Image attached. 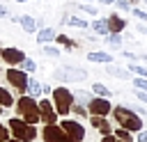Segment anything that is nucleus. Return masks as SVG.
I'll use <instances>...</instances> for the list:
<instances>
[{
    "instance_id": "f257e3e1",
    "label": "nucleus",
    "mask_w": 147,
    "mask_h": 142,
    "mask_svg": "<svg viewBox=\"0 0 147 142\" xmlns=\"http://www.w3.org/2000/svg\"><path fill=\"white\" fill-rule=\"evenodd\" d=\"M113 119H115L122 128H126V131H131V133H138V131L142 128V117H140L136 110H131L129 105H115V108H113Z\"/></svg>"
},
{
    "instance_id": "f03ea898",
    "label": "nucleus",
    "mask_w": 147,
    "mask_h": 142,
    "mask_svg": "<svg viewBox=\"0 0 147 142\" xmlns=\"http://www.w3.org/2000/svg\"><path fill=\"white\" fill-rule=\"evenodd\" d=\"M14 105H16V112H18V117H21L23 121H28V124L41 121V117H39V103H37V98H32L30 94H23Z\"/></svg>"
},
{
    "instance_id": "7ed1b4c3",
    "label": "nucleus",
    "mask_w": 147,
    "mask_h": 142,
    "mask_svg": "<svg viewBox=\"0 0 147 142\" xmlns=\"http://www.w3.org/2000/svg\"><path fill=\"white\" fill-rule=\"evenodd\" d=\"M7 126H9V133L21 142H34L37 140V124H28L21 117H11Z\"/></svg>"
},
{
    "instance_id": "20e7f679",
    "label": "nucleus",
    "mask_w": 147,
    "mask_h": 142,
    "mask_svg": "<svg viewBox=\"0 0 147 142\" xmlns=\"http://www.w3.org/2000/svg\"><path fill=\"white\" fill-rule=\"evenodd\" d=\"M51 101H53V105H55V112H57L60 117H67V115L71 112V105H74V92L67 89L64 85H60V87H55V89L51 92Z\"/></svg>"
},
{
    "instance_id": "39448f33",
    "label": "nucleus",
    "mask_w": 147,
    "mask_h": 142,
    "mask_svg": "<svg viewBox=\"0 0 147 142\" xmlns=\"http://www.w3.org/2000/svg\"><path fill=\"white\" fill-rule=\"evenodd\" d=\"M53 78L60 82H83L87 80V71L80 66H71V64H62L53 71Z\"/></svg>"
},
{
    "instance_id": "423d86ee",
    "label": "nucleus",
    "mask_w": 147,
    "mask_h": 142,
    "mask_svg": "<svg viewBox=\"0 0 147 142\" xmlns=\"http://www.w3.org/2000/svg\"><path fill=\"white\" fill-rule=\"evenodd\" d=\"M5 78H7V82L16 89V92H21V94H25V89H28V80H30V76L21 69V66H9L7 71H5Z\"/></svg>"
},
{
    "instance_id": "0eeeda50",
    "label": "nucleus",
    "mask_w": 147,
    "mask_h": 142,
    "mask_svg": "<svg viewBox=\"0 0 147 142\" xmlns=\"http://www.w3.org/2000/svg\"><path fill=\"white\" fill-rule=\"evenodd\" d=\"M41 137H44V142H74V140L64 133V128L57 126V124H46V126L41 128Z\"/></svg>"
},
{
    "instance_id": "6e6552de",
    "label": "nucleus",
    "mask_w": 147,
    "mask_h": 142,
    "mask_svg": "<svg viewBox=\"0 0 147 142\" xmlns=\"http://www.w3.org/2000/svg\"><path fill=\"white\" fill-rule=\"evenodd\" d=\"M28 55L23 53V48H16V46H7V48H0V60L9 66H18Z\"/></svg>"
},
{
    "instance_id": "1a4fd4ad",
    "label": "nucleus",
    "mask_w": 147,
    "mask_h": 142,
    "mask_svg": "<svg viewBox=\"0 0 147 142\" xmlns=\"http://www.w3.org/2000/svg\"><path fill=\"white\" fill-rule=\"evenodd\" d=\"M87 112L90 115H99V117H106L113 112V105H110V98H103V96H92L90 103H87Z\"/></svg>"
},
{
    "instance_id": "9d476101",
    "label": "nucleus",
    "mask_w": 147,
    "mask_h": 142,
    "mask_svg": "<svg viewBox=\"0 0 147 142\" xmlns=\"http://www.w3.org/2000/svg\"><path fill=\"white\" fill-rule=\"evenodd\" d=\"M60 126L64 128V133H67L74 142H83V140H85V126H83L80 121H76V119H62Z\"/></svg>"
},
{
    "instance_id": "9b49d317",
    "label": "nucleus",
    "mask_w": 147,
    "mask_h": 142,
    "mask_svg": "<svg viewBox=\"0 0 147 142\" xmlns=\"http://www.w3.org/2000/svg\"><path fill=\"white\" fill-rule=\"evenodd\" d=\"M39 117L44 124H55L57 121V112H55V105L51 98H39Z\"/></svg>"
},
{
    "instance_id": "f8f14e48",
    "label": "nucleus",
    "mask_w": 147,
    "mask_h": 142,
    "mask_svg": "<svg viewBox=\"0 0 147 142\" xmlns=\"http://www.w3.org/2000/svg\"><path fill=\"white\" fill-rule=\"evenodd\" d=\"M9 21L11 23H18L23 27V32H28V34H37V21H34V16L21 14V16H9Z\"/></svg>"
},
{
    "instance_id": "ddd939ff",
    "label": "nucleus",
    "mask_w": 147,
    "mask_h": 142,
    "mask_svg": "<svg viewBox=\"0 0 147 142\" xmlns=\"http://www.w3.org/2000/svg\"><path fill=\"white\" fill-rule=\"evenodd\" d=\"M106 23H108L110 32H124V30H126V18H124V16H119L117 11H110V14H108V18H106Z\"/></svg>"
},
{
    "instance_id": "4468645a",
    "label": "nucleus",
    "mask_w": 147,
    "mask_h": 142,
    "mask_svg": "<svg viewBox=\"0 0 147 142\" xmlns=\"http://www.w3.org/2000/svg\"><path fill=\"white\" fill-rule=\"evenodd\" d=\"M55 37H57V30L55 27H51V25H44V27H39L37 30V44H51V41H55Z\"/></svg>"
},
{
    "instance_id": "2eb2a0df",
    "label": "nucleus",
    "mask_w": 147,
    "mask_h": 142,
    "mask_svg": "<svg viewBox=\"0 0 147 142\" xmlns=\"http://www.w3.org/2000/svg\"><path fill=\"white\" fill-rule=\"evenodd\" d=\"M90 124H92L94 128H99V133H101V135H110V133H113V126H110V121H108L106 117L90 115Z\"/></svg>"
},
{
    "instance_id": "dca6fc26",
    "label": "nucleus",
    "mask_w": 147,
    "mask_h": 142,
    "mask_svg": "<svg viewBox=\"0 0 147 142\" xmlns=\"http://www.w3.org/2000/svg\"><path fill=\"white\" fill-rule=\"evenodd\" d=\"M106 73L113 76V78H119V80H131V71L129 69H122V66H115L113 62L106 64Z\"/></svg>"
},
{
    "instance_id": "f3484780",
    "label": "nucleus",
    "mask_w": 147,
    "mask_h": 142,
    "mask_svg": "<svg viewBox=\"0 0 147 142\" xmlns=\"http://www.w3.org/2000/svg\"><path fill=\"white\" fill-rule=\"evenodd\" d=\"M90 27H92V32H94L96 37H106V34L110 32V27H108V23H106V18H92V23H90Z\"/></svg>"
},
{
    "instance_id": "a211bd4d",
    "label": "nucleus",
    "mask_w": 147,
    "mask_h": 142,
    "mask_svg": "<svg viewBox=\"0 0 147 142\" xmlns=\"http://www.w3.org/2000/svg\"><path fill=\"white\" fill-rule=\"evenodd\" d=\"M87 60L90 62H99V64H110L113 62V55L106 53V50H90L87 53Z\"/></svg>"
},
{
    "instance_id": "6ab92c4d",
    "label": "nucleus",
    "mask_w": 147,
    "mask_h": 142,
    "mask_svg": "<svg viewBox=\"0 0 147 142\" xmlns=\"http://www.w3.org/2000/svg\"><path fill=\"white\" fill-rule=\"evenodd\" d=\"M74 9H80V11H83L85 16H90V18H96V16H99V7H96L94 2H76Z\"/></svg>"
},
{
    "instance_id": "aec40b11",
    "label": "nucleus",
    "mask_w": 147,
    "mask_h": 142,
    "mask_svg": "<svg viewBox=\"0 0 147 142\" xmlns=\"http://www.w3.org/2000/svg\"><path fill=\"white\" fill-rule=\"evenodd\" d=\"M25 94H30L32 98H39V96H41V82H39L37 78H30V80H28V89H25Z\"/></svg>"
},
{
    "instance_id": "412c9836",
    "label": "nucleus",
    "mask_w": 147,
    "mask_h": 142,
    "mask_svg": "<svg viewBox=\"0 0 147 142\" xmlns=\"http://www.w3.org/2000/svg\"><path fill=\"white\" fill-rule=\"evenodd\" d=\"M55 44H60V46H64V50H74L78 44L71 39V37H67V34H62V32H57V37H55Z\"/></svg>"
},
{
    "instance_id": "4be33fe9",
    "label": "nucleus",
    "mask_w": 147,
    "mask_h": 142,
    "mask_svg": "<svg viewBox=\"0 0 147 142\" xmlns=\"http://www.w3.org/2000/svg\"><path fill=\"white\" fill-rule=\"evenodd\" d=\"M113 135L117 137V142H136V137H133V133L131 131H126V128H117V131H113Z\"/></svg>"
},
{
    "instance_id": "5701e85b",
    "label": "nucleus",
    "mask_w": 147,
    "mask_h": 142,
    "mask_svg": "<svg viewBox=\"0 0 147 142\" xmlns=\"http://www.w3.org/2000/svg\"><path fill=\"white\" fill-rule=\"evenodd\" d=\"M67 25H71V27H78V30H87L90 27V23L83 18V16H69V21H67Z\"/></svg>"
},
{
    "instance_id": "b1692460",
    "label": "nucleus",
    "mask_w": 147,
    "mask_h": 142,
    "mask_svg": "<svg viewBox=\"0 0 147 142\" xmlns=\"http://www.w3.org/2000/svg\"><path fill=\"white\" fill-rule=\"evenodd\" d=\"M16 101H14V96H11V92L9 89H5V87H0V105L2 108H11Z\"/></svg>"
},
{
    "instance_id": "393cba45",
    "label": "nucleus",
    "mask_w": 147,
    "mask_h": 142,
    "mask_svg": "<svg viewBox=\"0 0 147 142\" xmlns=\"http://www.w3.org/2000/svg\"><path fill=\"white\" fill-rule=\"evenodd\" d=\"M122 41H124V37H122V32H108L106 34V44L108 46H122Z\"/></svg>"
},
{
    "instance_id": "a878e982",
    "label": "nucleus",
    "mask_w": 147,
    "mask_h": 142,
    "mask_svg": "<svg viewBox=\"0 0 147 142\" xmlns=\"http://www.w3.org/2000/svg\"><path fill=\"white\" fill-rule=\"evenodd\" d=\"M90 98H92V92H85V89H74V101H78V103L87 105V103H90Z\"/></svg>"
},
{
    "instance_id": "bb28decb",
    "label": "nucleus",
    "mask_w": 147,
    "mask_h": 142,
    "mask_svg": "<svg viewBox=\"0 0 147 142\" xmlns=\"http://www.w3.org/2000/svg\"><path fill=\"white\" fill-rule=\"evenodd\" d=\"M92 92L96 94V96H103V98H110V89L103 85V82H94L92 85Z\"/></svg>"
},
{
    "instance_id": "cd10ccee",
    "label": "nucleus",
    "mask_w": 147,
    "mask_h": 142,
    "mask_svg": "<svg viewBox=\"0 0 147 142\" xmlns=\"http://www.w3.org/2000/svg\"><path fill=\"white\" fill-rule=\"evenodd\" d=\"M18 66H21L25 73H34V71H37V62H34V60H30V57H25Z\"/></svg>"
},
{
    "instance_id": "c85d7f7f",
    "label": "nucleus",
    "mask_w": 147,
    "mask_h": 142,
    "mask_svg": "<svg viewBox=\"0 0 147 142\" xmlns=\"http://www.w3.org/2000/svg\"><path fill=\"white\" fill-rule=\"evenodd\" d=\"M41 50H44V55H46V57H55V60L60 57V48H57V46H51V44H44V48H41Z\"/></svg>"
},
{
    "instance_id": "c756f323",
    "label": "nucleus",
    "mask_w": 147,
    "mask_h": 142,
    "mask_svg": "<svg viewBox=\"0 0 147 142\" xmlns=\"http://www.w3.org/2000/svg\"><path fill=\"white\" fill-rule=\"evenodd\" d=\"M71 112H74L76 117H90V112H87V108H85L83 103H76V101H74V105H71Z\"/></svg>"
},
{
    "instance_id": "7c9ffc66",
    "label": "nucleus",
    "mask_w": 147,
    "mask_h": 142,
    "mask_svg": "<svg viewBox=\"0 0 147 142\" xmlns=\"http://www.w3.org/2000/svg\"><path fill=\"white\" fill-rule=\"evenodd\" d=\"M129 71L131 73H136V76H142V78H147V66H142V64H129Z\"/></svg>"
},
{
    "instance_id": "2f4dec72",
    "label": "nucleus",
    "mask_w": 147,
    "mask_h": 142,
    "mask_svg": "<svg viewBox=\"0 0 147 142\" xmlns=\"http://www.w3.org/2000/svg\"><path fill=\"white\" fill-rule=\"evenodd\" d=\"M131 82H133V87H136V89H142V92H147V78H142V76H136V78H131Z\"/></svg>"
},
{
    "instance_id": "473e14b6",
    "label": "nucleus",
    "mask_w": 147,
    "mask_h": 142,
    "mask_svg": "<svg viewBox=\"0 0 147 142\" xmlns=\"http://www.w3.org/2000/svg\"><path fill=\"white\" fill-rule=\"evenodd\" d=\"M131 14H133L136 18H140V21H145V23H147V11H142L140 7H131Z\"/></svg>"
},
{
    "instance_id": "72a5a7b5",
    "label": "nucleus",
    "mask_w": 147,
    "mask_h": 142,
    "mask_svg": "<svg viewBox=\"0 0 147 142\" xmlns=\"http://www.w3.org/2000/svg\"><path fill=\"white\" fill-rule=\"evenodd\" d=\"M115 7L122 9V11H131V2L129 0H115Z\"/></svg>"
},
{
    "instance_id": "f704fd0d",
    "label": "nucleus",
    "mask_w": 147,
    "mask_h": 142,
    "mask_svg": "<svg viewBox=\"0 0 147 142\" xmlns=\"http://www.w3.org/2000/svg\"><path fill=\"white\" fill-rule=\"evenodd\" d=\"M9 126H5L2 121H0V142H5V140H9Z\"/></svg>"
},
{
    "instance_id": "c9c22d12",
    "label": "nucleus",
    "mask_w": 147,
    "mask_h": 142,
    "mask_svg": "<svg viewBox=\"0 0 147 142\" xmlns=\"http://www.w3.org/2000/svg\"><path fill=\"white\" fill-rule=\"evenodd\" d=\"M136 142H147V131H145V128H140V131H138V135H136Z\"/></svg>"
},
{
    "instance_id": "e433bc0d",
    "label": "nucleus",
    "mask_w": 147,
    "mask_h": 142,
    "mask_svg": "<svg viewBox=\"0 0 147 142\" xmlns=\"http://www.w3.org/2000/svg\"><path fill=\"white\" fill-rule=\"evenodd\" d=\"M136 98H138L140 103H147V92H142V89H136Z\"/></svg>"
},
{
    "instance_id": "4c0bfd02",
    "label": "nucleus",
    "mask_w": 147,
    "mask_h": 142,
    "mask_svg": "<svg viewBox=\"0 0 147 142\" xmlns=\"http://www.w3.org/2000/svg\"><path fill=\"white\" fill-rule=\"evenodd\" d=\"M122 57H126V60H131V62L138 60V55H136V53H129V50H122Z\"/></svg>"
},
{
    "instance_id": "58836bf2",
    "label": "nucleus",
    "mask_w": 147,
    "mask_h": 142,
    "mask_svg": "<svg viewBox=\"0 0 147 142\" xmlns=\"http://www.w3.org/2000/svg\"><path fill=\"white\" fill-rule=\"evenodd\" d=\"M0 18H9V9H7V5H2V2H0Z\"/></svg>"
},
{
    "instance_id": "ea45409f",
    "label": "nucleus",
    "mask_w": 147,
    "mask_h": 142,
    "mask_svg": "<svg viewBox=\"0 0 147 142\" xmlns=\"http://www.w3.org/2000/svg\"><path fill=\"white\" fill-rule=\"evenodd\" d=\"M101 142H117V137L110 133V135H103V137H101Z\"/></svg>"
},
{
    "instance_id": "a19ab883",
    "label": "nucleus",
    "mask_w": 147,
    "mask_h": 142,
    "mask_svg": "<svg viewBox=\"0 0 147 142\" xmlns=\"http://www.w3.org/2000/svg\"><path fill=\"white\" fill-rule=\"evenodd\" d=\"M136 30H138V32H140V34H147V25H145V23H142V25H138V27H136Z\"/></svg>"
},
{
    "instance_id": "79ce46f5",
    "label": "nucleus",
    "mask_w": 147,
    "mask_h": 142,
    "mask_svg": "<svg viewBox=\"0 0 147 142\" xmlns=\"http://www.w3.org/2000/svg\"><path fill=\"white\" fill-rule=\"evenodd\" d=\"M96 2H101V5H115V0H96Z\"/></svg>"
},
{
    "instance_id": "37998d69",
    "label": "nucleus",
    "mask_w": 147,
    "mask_h": 142,
    "mask_svg": "<svg viewBox=\"0 0 147 142\" xmlns=\"http://www.w3.org/2000/svg\"><path fill=\"white\" fill-rule=\"evenodd\" d=\"M129 2H131V7H138V5L142 2V0H129Z\"/></svg>"
},
{
    "instance_id": "c03bdc74",
    "label": "nucleus",
    "mask_w": 147,
    "mask_h": 142,
    "mask_svg": "<svg viewBox=\"0 0 147 142\" xmlns=\"http://www.w3.org/2000/svg\"><path fill=\"white\" fill-rule=\"evenodd\" d=\"M5 142H21V140H16V137H9V140H5Z\"/></svg>"
},
{
    "instance_id": "a18cd8bd",
    "label": "nucleus",
    "mask_w": 147,
    "mask_h": 142,
    "mask_svg": "<svg viewBox=\"0 0 147 142\" xmlns=\"http://www.w3.org/2000/svg\"><path fill=\"white\" fill-rule=\"evenodd\" d=\"M5 110H7V108H2V105H0V115H2V112H5Z\"/></svg>"
},
{
    "instance_id": "49530a36",
    "label": "nucleus",
    "mask_w": 147,
    "mask_h": 142,
    "mask_svg": "<svg viewBox=\"0 0 147 142\" xmlns=\"http://www.w3.org/2000/svg\"><path fill=\"white\" fill-rule=\"evenodd\" d=\"M14 2H28V0H14Z\"/></svg>"
},
{
    "instance_id": "de8ad7c7",
    "label": "nucleus",
    "mask_w": 147,
    "mask_h": 142,
    "mask_svg": "<svg viewBox=\"0 0 147 142\" xmlns=\"http://www.w3.org/2000/svg\"><path fill=\"white\" fill-rule=\"evenodd\" d=\"M83 2H96V0H83Z\"/></svg>"
},
{
    "instance_id": "09e8293b",
    "label": "nucleus",
    "mask_w": 147,
    "mask_h": 142,
    "mask_svg": "<svg viewBox=\"0 0 147 142\" xmlns=\"http://www.w3.org/2000/svg\"><path fill=\"white\" fill-rule=\"evenodd\" d=\"M0 2H5V0H0Z\"/></svg>"
},
{
    "instance_id": "8fccbe9b",
    "label": "nucleus",
    "mask_w": 147,
    "mask_h": 142,
    "mask_svg": "<svg viewBox=\"0 0 147 142\" xmlns=\"http://www.w3.org/2000/svg\"><path fill=\"white\" fill-rule=\"evenodd\" d=\"M145 2H147V0H145Z\"/></svg>"
}]
</instances>
